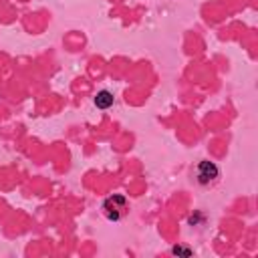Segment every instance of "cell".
<instances>
[{
    "instance_id": "1",
    "label": "cell",
    "mask_w": 258,
    "mask_h": 258,
    "mask_svg": "<svg viewBox=\"0 0 258 258\" xmlns=\"http://www.w3.org/2000/svg\"><path fill=\"white\" fill-rule=\"evenodd\" d=\"M101 210H103V216L109 222H119L129 214V202L123 194H113V196L103 200Z\"/></svg>"
},
{
    "instance_id": "2",
    "label": "cell",
    "mask_w": 258,
    "mask_h": 258,
    "mask_svg": "<svg viewBox=\"0 0 258 258\" xmlns=\"http://www.w3.org/2000/svg\"><path fill=\"white\" fill-rule=\"evenodd\" d=\"M194 175H196V181L202 185V187H208V185H214L220 177V169L214 161L210 159H202L196 169H194Z\"/></svg>"
},
{
    "instance_id": "3",
    "label": "cell",
    "mask_w": 258,
    "mask_h": 258,
    "mask_svg": "<svg viewBox=\"0 0 258 258\" xmlns=\"http://www.w3.org/2000/svg\"><path fill=\"white\" fill-rule=\"evenodd\" d=\"M93 103H95V107H97V109H101V111H107V109H111V107L115 105V95H113L111 91L103 89V91H99V93L95 95Z\"/></svg>"
}]
</instances>
